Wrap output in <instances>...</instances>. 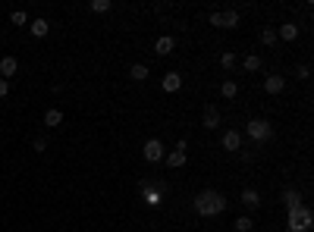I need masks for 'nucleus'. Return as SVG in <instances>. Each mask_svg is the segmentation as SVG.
<instances>
[{"instance_id": "obj_1", "label": "nucleus", "mask_w": 314, "mask_h": 232, "mask_svg": "<svg viewBox=\"0 0 314 232\" xmlns=\"http://www.w3.org/2000/svg\"><path fill=\"white\" fill-rule=\"evenodd\" d=\"M226 198H223V194H220V192H214V188H204V192H198V194H195V214H198V216H220V214H223L226 210Z\"/></svg>"}, {"instance_id": "obj_2", "label": "nucleus", "mask_w": 314, "mask_h": 232, "mask_svg": "<svg viewBox=\"0 0 314 232\" xmlns=\"http://www.w3.org/2000/svg\"><path fill=\"white\" fill-rule=\"evenodd\" d=\"M314 226V214H311V207H295V210H289V220H286V229L289 232H308Z\"/></svg>"}, {"instance_id": "obj_3", "label": "nucleus", "mask_w": 314, "mask_h": 232, "mask_svg": "<svg viewBox=\"0 0 314 232\" xmlns=\"http://www.w3.org/2000/svg\"><path fill=\"white\" fill-rule=\"evenodd\" d=\"M245 135L251 138V142H270V138H273V126L270 122H267V120H251L248 126H245Z\"/></svg>"}, {"instance_id": "obj_4", "label": "nucleus", "mask_w": 314, "mask_h": 232, "mask_svg": "<svg viewBox=\"0 0 314 232\" xmlns=\"http://www.w3.org/2000/svg\"><path fill=\"white\" fill-rule=\"evenodd\" d=\"M164 157H167L164 142H160V138H148V142H145V160H148V164H160Z\"/></svg>"}, {"instance_id": "obj_5", "label": "nucleus", "mask_w": 314, "mask_h": 232, "mask_svg": "<svg viewBox=\"0 0 314 232\" xmlns=\"http://www.w3.org/2000/svg\"><path fill=\"white\" fill-rule=\"evenodd\" d=\"M239 13L236 10H223V13H211V26H217V28H236L239 26Z\"/></svg>"}, {"instance_id": "obj_6", "label": "nucleus", "mask_w": 314, "mask_h": 232, "mask_svg": "<svg viewBox=\"0 0 314 232\" xmlns=\"http://www.w3.org/2000/svg\"><path fill=\"white\" fill-rule=\"evenodd\" d=\"M201 126L204 129H220V110L214 107V104H207L204 113H201Z\"/></svg>"}, {"instance_id": "obj_7", "label": "nucleus", "mask_w": 314, "mask_h": 232, "mask_svg": "<svg viewBox=\"0 0 314 232\" xmlns=\"http://www.w3.org/2000/svg\"><path fill=\"white\" fill-rule=\"evenodd\" d=\"M16 72H19V60H16V56H4V60H0V78H7V82H10Z\"/></svg>"}, {"instance_id": "obj_8", "label": "nucleus", "mask_w": 314, "mask_h": 232, "mask_svg": "<svg viewBox=\"0 0 314 232\" xmlns=\"http://www.w3.org/2000/svg\"><path fill=\"white\" fill-rule=\"evenodd\" d=\"M160 88H164L167 94H173V91H179V88H182V76H179V72H167L164 78H160Z\"/></svg>"}, {"instance_id": "obj_9", "label": "nucleus", "mask_w": 314, "mask_h": 232, "mask_svg": "<svg viewBox=\"0 0 314 232\" xmlns=\"http://www.w3.org/2000/svg\"><path fill=\"white\" fill-rule=\"evenodd\" d=\"M173 50H176V41H173L170 34H164V38H157V44H154V54H157V56H170Z\"/></svg>"}, {"instance_id": "obj_10", "label": "nucleus", "mask_w": 314, "mask_h": 232, "mask_svg": "<svg viewBox=\"0 0 314 232\" xmlns=\"http://www.w3.org/2000/svg\"><path fill=\"white\" fill-rule=\"evenodd\" d=\"M283 88H286V78L283 76H267L264 78V91H267V94H280Z\"/></svg>"}, {"instance_id": "obj_11", "label": "nucleus", "mask_w": 314, "mask_h": 232, "mask_svg": "<svg viewBox=\"0 0 314 232\" xmlns=\"http://www.w3.org/2000/svg\"><path fill=\"white\" fill-rule=\"evenodd\" d=\"M242 148V135L236 129H226L223 132V150H239Z\"/></svg>"}, {"instance_id": "obj_12", "label": "nucleus", "mask_w": 314, "mask_h": 232, "mask_svg": "<svg viewBox=\"0 0 314 232\" xmlns=\"http://www.w3.org/2000/svg\"><path fill=\"white\" fill-rule=\"evenodd\" d=\"M276 38H283V41H295V38H298V26H295V22H283L280 32H276Z\"/></svg>"}, {"instance_id": "obj_13", "label": "nucleus", "mask_w": 314, "mask_h": 232, "mask_svg": "<svg viewBox=\"0 0 314 232\" xmlns=\"http://www.w3.org/2000/svg\"><path fill=\"white\" fill-rule=\"evenodd\" d=\"M242 204H245L248 210H254V207H261V194L254 188H242Z\"/></svg>"}, {"instance_id": "obj_14", "label": "nucleus", "mask_w": 314, "mask_h": 232, "mask_svg": "<svg viewBox=\"0 0 314 232\" xmlns=\"http://www.w3.org/2000/svg\"><path fill=\"white\" fill-rule=\"evenodd\" d=\"M164 160H167V166H170V170H179V166H185V160H189V157H185L182 150H170Z\"/></svg>"}, {"instance_id": "obj_15", "label": "nucleus", "mask_w": 314, "mask_h": 232, "mask_svg": "<svg viewBox=\"0 0 314 232\" xmlns=\"http://www.w3.org/2000/svg\"><path fill=\"white\" fill-rule=\"evenodd\" d=\"M283 204H286V210H295V207H301V194L292 192V188H286L283 192Z\"/></svg>"}, {"instance_id": "obj_16", "label": "nucleus", "mask_w": 314, "mask_h": 232, "mask_svg": "<svg viewBox=\"0 0 314 232\" xmlns=\"http://www.w3.org/2000/svg\"><path fill=\"white\" fill-rule=\"evenodd\" d=\"M148 76H151V72H148V66H145V63H135V66H129V78H132V82H145Z\"/></svg>"}, {"instance_id": "obj_17", "label": "nucleus", "mask_w": 314, "mask_h": 232, "mask_svg": "<svg viewBox=\"0 0 314 232\" xmlns=\"http://www.w3.org/2000/svg\"><path fill=\"white\" fill-rule=\"evenodd\" d=\"M29 32L35 34V38H44V34L51 32V26H48V19H35L32 26H29Z\"/></svg>"}, {"instance_id": "obj_18", "label": "nucleus", "mask_w": 314, "mask_h": 232, "mask_svg": "<svg viewBox=\"0 0 314 232\" xmlns=\"http://www.w3.org/2000/svg\"><path fill=\"white\" fill-rule=\"evenodd\" d=\"M220 94H223L226 100H232V98L239 94V85L232 82V78H226V82H220Z\"/></svg>"}, {"instance_id": "obj_19", "label": "nucleus", "mask_w": 314, "mask_h": 232, "mask_svg": "<svg viewBox=\"0 0 314 232\" xmlns=\"http://www.w3.org/2000/svg\"><path fill=\"white\" fill-rule=\"evenodd\" d=\"M232 229H236V232H251V229H254V220H251V216H236Z\"/></svg>"}, {"instance_id": "obj_20", "label": "nucleus", "mask_w": 314, "mask_h": 232, "mask_svg": "<svg viewBox=\"0 0 314 232\" xmlns=\"http://www.w3.org/2000/svg\"><path fill=\"white\" fill-rule=\"evenodd\" d=\"M88 10H91V13H110V10H113V4H110V0H91V4H88Z\"/></svg>"}, {"instance_id": "obj_21", "label": "nucleus", "mask_w": 314, "mask_h": 232, "mask_svg": "<svg viewBox=\"0 0 314 232\" xmlns=\"http://www.w3.org/2000/svg\"><path fill=\"white\" fill-rule=\"evenodd\" d=\"M60 122H63L60 110H48V113H44V126H51V129H54V126H60Z\"/></svg>"}, {"instance_id": "obj_22", "label": "nucleus", "mask_w": 314, "mask_h": 232, "mask_svg": "<svg viewBox=\"0 0 314 232\" xmlns=\"http://www.w3.org/2000/svg\"><path fill=\"white\" fill-rule=\"evenodd\" d=\"M261 66H264V60H261L258 54H248V56H245V69H248V72H258Z\"/></svg>"}, {"instance_id": "obj_23", "label": "nucleus", "mask_w": 314, "mask_h": 232, "mask_svg": "<svg viewBox=\"0 0 314 232\" xmlns=\"http://www.w3.org/2000/svg\"><path fill=\"white\" fill-rule=\"evenodd\" d=\"M220 66H223V69H232V66H236V54H220Z\"/></svg>"}, {"instance_id": "obj_24", "label": "nucleus", "mask_w": 314, "mask_h": 232, "mask_svg": "<svg viewBox=\"0 0 314 232\" xmlns=\"http://www.w3.org/2000/svg\"><path fill=\"white\" fill-rule=\"evenodd\" d=\"M261 44H276V28H264L261 32Z\"/></svg>"}, {"instance_id": "obj_25", "label": "nucleus", "mask_w": 314, "mask_h": 232, "mask_svg": "<svg viewBox=\"0 0 314 232\" xmlns=\"http://www.w3.org/2000/svg\"><path fill=\"white\" fill-rule=\"evenodd\" d=\"M10 22H13V26H26V22H29V16L22 13V10H16V13H10Z\"/></svg>"}, {"instance_id": "obj_26", "label": "nucleus", "mask_w": 314, "mask_h": 232, "mask_svg": "<svg viewBox=\"0 0 314 232\" xmlns=\"http://www.w3.org/2000/svg\"><path fill=\"white\" fill-rule=\"evenodd\" d=\"M10 94V82H7V78H0V98H7Z\"/></svg>"}, {"instance_id": "obj_27", "label": "nucleus", "mask_w": 314, "mask_h": 232, "mask_svg": "<svg viewBox=\"0 0 314 232\" xmlns=\"http://www.w3.org/2000/svg\"><path fill=\"white\" fill-rule=\"evenodd\" d=\"M308 76H311V69H308V63H301V66H298V78H308Z\"/></svg>"}]
</instances>
